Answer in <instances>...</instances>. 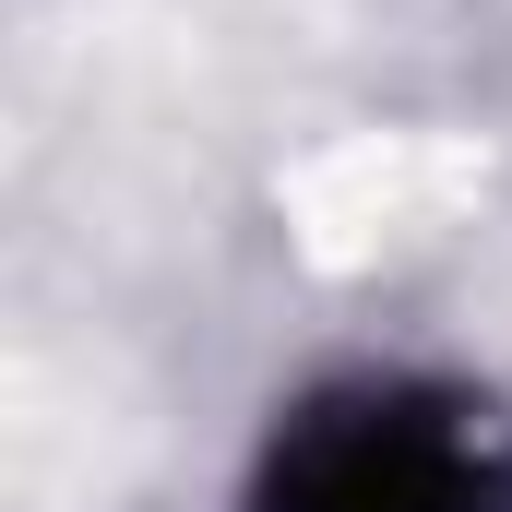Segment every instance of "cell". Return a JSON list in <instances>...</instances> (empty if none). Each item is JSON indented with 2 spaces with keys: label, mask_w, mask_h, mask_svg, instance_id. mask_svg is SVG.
<instances>
[{
  "label": "cell",
  "mask_w": 512,
  "mask_h": 512,
  "mask_svg": "<svg viewBox=\"0 0 512 512\" xmlns=\"http://www.w3.org/2000/svg\"><path fill=\"white\" fill-rule=\"evenodd\" d=\"M239 512H512V405L453 370H334L274 405Z\"/></svg>",
  "instance_id": "6da1fadb"
}]
</instances>
